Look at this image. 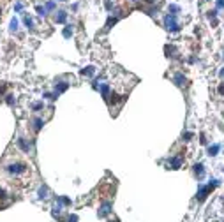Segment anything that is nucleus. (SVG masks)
<instances>
[{
  "mask_svg": "<svg viewBox=\"0 0 224 222\" xmlns=\"http://www.w3.org/2000/svg\"><path fill=\"white\" fill-rule=\"evenodd\" d=\"M117 23V18H109L108 23H106V28H111V25H115Z\"/></svg>",
  "mask_w": 224,
  "mask_h": 222,
  "instance_id": "obj_20",
  "label": "nucleus"
},
{
  "mask_svg": "<svg viewBox=\"0 0 224 222\" xmlns=\"http://www.w3.org/2000/svg\"><path fill=\"white\" fill-rule=\"evenodd\" d=\"M217 6L219 7H224V0H217Z\"/></svg>",
  "mask_w": 224,
  "mask_h": 222,
  "instance_id": "obj_27",
  "label": "nucleus"
},
{
  "mask_svg": "<svg viewBox=\"0 0 224 222\" xmlns=\"http://www.w3.org/2000/svg\"><path fill=\"white\" fill-rule=\"evenodd\" d=\"M32 125H34V130H35V132H39V130L43 129L44 122H43V118H39V116H35V118H32Z\"/></svg>",
  "mask_w": 224,
  "mask_h": 222,
  "instance_id": "obj_5",
  "label": "nucleus"
},
{
  "mask_svg": "<svg viewBox=\"0 0 224 222\" xmlns=\"http://www.w3.org/2000/svg\"><path fill=\"white\" fill-rule=\"evenodd\" d=\"M164 25H166V28L171 30V32L180 30V25H178V21H176V14H168V16L164 18Z\"/></svg>",
  "mask_w": 224,
  "mask_h": 222,
  "instance_id": "obj_1",
  "label": "nucleus"
},
{
  "mask_svg": "<svg viewBox=\"0 0 224 222\" xmlns=\"http://www.w3.org/2000/svg\"><path fill=\"white\" fill-rule=\"evenodd\" d=\"M62 203H64V205H71V199H67V197H64V199H62Z\"/></svg>",
  "mask_w": 224,
  "mask_h": 222,
  "instance_id": "obj_25",
  "label": "nucleus"
},
{
  "mask_svg": "<svg viewBox=\"0 0 224 222\" xmlns=\"http://www.w3.org/2000/svg\"><path fill=\"white\" fill-rule=\"evenodd\" d=\"M21 4H20V2H18V4H16V6H14V9H16V11H21Z\"/></svg>",
  "mask_w": 224,
  "mask_h": 222,
  "instance_id": "obj_26",
  "label": "nucleus"
},
{
  "mask_svg": "<svg viewBox=\"0 0 224 222\" xmlns=\"http://www.w3.org/2000/svg\"><path fill=\"white\" fill-rule=\"evenodd\" d=\"M221 150V146L219 145H213V146H210L208 148V155H217V152Z\"/></svg>",
  "mask_w": 224,
  "mask_h": 222,
  "instance_id": "obj_11",
  "label": "nucleus"
},
{
  "mask_svg": "<svg viewBox=\"0 0 224 222\" xmlns=\"http://www.w3.org/2000/svg\"><path fill=\"white\" fill-rule=\"evenodd\" d=\"M194 173H196L198 176H201L203 174V166L201 164H196V166H194Z\"/></svg>",
  "mask_w": 224,
  "mask_h": 222,
  "instance_id": "obj_13",
  "label": "nucleus"
},
{
  "mask_svg": "<svg viewBox=\"0 0 224 222\" xmlns=\"http://www.w3.org/2000/svg\"><path fill=\"white\" fill-rule=\"evenodd\" d=\"M175 83L178 85V87H182V85H185V78L182 76V74H175Z\"/></svg>",
  "mask_w": 224,
  "mask_h": 222,
  "instance_id": "obj_10",
  "label": "nucleus"
},
{
  "mask_svg": "<svg viewBox=\"0 0 224 222\" xmlns=\"http://www.w3.org/2000/svg\"><path fill=\"white\" fill-rule=\"evenodd\" d=\"M16 145L21 148L25 153H28V150H30V145H28L27 141H25V138H18V141H16Z\"/></svg>",
  "mask_w": 224,
  "mask_h": 222,
  "instance_id": "obj_4",
  "label": "nucleus"
},
{
  "mask_svg": "<svg viewBox=\"0 0 224 222\" xmlns=\"http://www.w3.org/2000/svg\"><path fill=\"white\" fill-rule=\"evenodd\" d=\"M101 93H103L104 101H109V87H108V85H104V87H101Z\"/></svg>",
  "mask_w": 224,
  "mask_h": 222,
  "instance_id": "obj_8",
  "label": "nucleus"
},
{
  "mask_svg": "<svg viewBox=\"0 0 224 222\" xmlns=\"http://www.w3.org/2000/svg\"><path fill=\"white\" fill-rule=\"evenodd\" d=\"M4 92H6V85H2V87H0V95H2Z\"/></svg>",
  "mask_w": 224,
  "mask_h": 222,
  "instance_id": "obj_28",
  "label": "nucleus"
},
{
  "mask_svg": "<svg viewBox=\"0 0 224 222\" xmlns=\"http://www.w3.org/2000/svg\"><path fill=\"white\" fill-rule=\"evenodd\" d=\"M62 2H66V0H62Z\"/></svg>",
  "mask_w": 224,
  "mask_h": 222,
  "instance_id": "obj_31",
  "label": "nucleus"
},
{
  "mask_svg": "<svg viewBox=\"0 0 224 222\" xmlns=\"http://www.w3.org/2000/svg\"><path fill=\"white\" fill-rule=\"evenodd\" d=\"M147 4H155V0H145Z\"/></svg>",
  "mask_w": 224,
  "mask_h": 222,
  "instance_id": "obj_29",
  "label": "nucleus"
},
{
  "mask_svg": "<svg viewBox=\"0 0 224 222\" xmlns=\"http://www.w3.org/2000/svg\"><path fill=\"white\" fill-rule=\"evenodd\" d=\"M23 21H25V25H27V27L28 28H30V30H32V20H30V18H28V16H25V18H23Z\"/></svg>",
  "mask_w": 224,
  "mask_h": 222,
  "instance_id": "obj_17",
  "label": "nucleus"
},
{
  "mask_svg": "<svg viewBox=\"0 0 224 222\" xmlns=\"http://www.w3.org/2000/svg\"><path fill=\"white\" fill-rule=\"evenodd\" d=\"M72 35V28L71 27H66L64 28V37H71Z\"/></svg>",
  "mask_w": 224,
  "mask_h": 222,
  "instance_id": "obj_15",
  "label": "nucleus"
},
{
  "mask_svg": "<svg viewBox=\"0 0 224 222\" xmlns=\"http://www.w3.org/2000/svg\"><path fill=\"white\" fill-rule=\"evenodd\" d=\"M6 169L11 174H21V173H25V171L28 169V166L27 164H23V162H14V164H9Z\"/></svg>",
  "mask_w": 224,
  "mask_h": 222,
  "instance_id": "obj_2",
  "label": "nucleus"
},
{
  "mask_svg": "<svg viewBox=\"0 0 224 222\" xmlns=\"http://www.w3.org/2000/svg\"><path fill=\"white\" fill-rule=\"evenodd\" d=\"M219 93H221V95H224V83H221V87H219Z\"/></svg>",
  "mask_w": 224,
  "mask_h": 222,
  "instance_id": "obj_23",
  "label": "nucleus"
},
{
  "mask_svg": "<svg viewBox=\"0 0 224 222\" xmlns=\"http://www.w3.org/2000/svg\"><path fill=\"white\" fill-rule=\"evenodd\" d=\"M43 108H44V104H43V102H35V104L32 106L34 111H39V109H43Z\"/></svg>",
  "mask_w": 224,
  "mask_h": 222,
  "instance_id": "obj_18",
  "label": "nucleus"
},
{
  "mask_svg": "<svg viewBox=\"0 0 224 222\" xmlns=\"http://www.w3.org/2000/svg\"><path fill=\"white\" fill-rule=\"evenodd\" d=\"M35 11H37V14H41V16H44V14H46V9H44V7H41V6L35 7Z\"/></svg>",
  "mask_w": 224,
  "mask_h": 222,
  "instance_id": "obj_21",
  "label": "nucleus"
},
{
  "mask_svg": "<svg viewBox=\"0 0 224 222\" xmlns=\"http://www.w3.org/2000/svg\"><path fill=\"white\" fill-rule=\"evenodd\" d=\"M69 222H78V217L76 215H71V217H69Z\"/></svg>",
  "mask_w": 224,
  "mask_h": 222,
  "instance_id": "obj_24",
  "label": "nucleus"
},
{
  "mask_svg": "<svg viewBox=\"0 0 224 222\" xmlns=\"http://www.w3.org/2000/svg\"><path fill=\"white\" fill-rule=\"evenodd\" d=\"M182 164V157H173L171 159V169H178Z\"/></svg>",
  "mask_w": 224,
  "mask_h": 222,
  "instance_id": "obj_7",
  "label": "nucleus"
},
{
  "mask_svg": "<svg viewBox=\"0 0 224 222\" xmlns=\"http://www.w3.org/2000/svg\"><path fill=\"white\" fill-rule=\"evenodd\" d=\"M217 185V180H213V183H210V185H207V187H203V189H199V192H198V199L199 201H203L205 197H207V194H210L212 192V189Z\"/></svg>",
  "mask_w": 224,
  "mask_h": 222,
  "instance_id": "obj_3",
  "label": "nucleus"
},
{
  "mask_svg": "<svg viewBox=\"0 0 224 222\" xmlns=\"http://www.w3.org/2000/svg\"><path fill=\"white\" fill-rule=\"evenodd\" d=\"M16 30H18V20L12 18L11 20V32H16Z\"/></svg>",
  "mask_w": 224,
  "mask_h": 222,
  "instance_id": "obj_14",
  "label": "nucleus"
},
{
  "mask_svg": "<svg viewBox=\"0 0 224 222\" xmlns=\"http://www.w3.org/2000/svg\"><path fill=\"white\" fill-rule=\"evenodd\" d=\"M46 9H55V2H48V4H46Z\"/></svg>",
  "mask_w": 224,
  "mask_h": 222,
  "instance_id": "obj_22",
  "label": "nucleus"
},
{
  "mask_svg": "<svg viewBox=\"0 0 224 222\" xmlns=\"http://www.w3.org/2000/svg\"><path fill=\"white\" fill-rule=\"evenodd\" d=\"M0 16H2V7H0Z\"/></svg>",
  "mask_w": 224,
  "mask_h": 222,
  "instance_id": "obj_30",
  "label": "nucleus"
},
{
  "mask_svg": "<svg viewBox=\"0 0 224 222\" xmlns=\"http://www.w3.org/2000/svg\"><path fill=\"white\" fill-rule=\"evenodd\" d=\"M67 20V12L66 11H58V14L55 16V21L57 23H64Z\"/></svg>",
  "mask_w": 224,
  "mask_h": 222,
  "instance_id": "obj_6",
  "label": "nucleus"
},
{
  "mask_svg": "<svg viewBox=\"0 0 224 222\" xmlns=\"http://www.w3.org/2000/svg\"><path fill=\"white\" fill-rule=\"evenodd\" d=\"M6 102L9 104V106H12V104H14V95H11V93L6 95Z\"/></svg>",
  "mask_w": 224,
  "mask_h": 222,
  "instance_id": "obj_16",
  "label": "nucleus"
},
{
  "mask_svg": "<svg viewBox=\"0 0 224 222\" xmlns=\"http://www.w3.org/2000/svg\"><path fill=\"white\" fill-rule=\"evenodd\" d=\"M92 74H94V67L92 65H88V67L81 69V76H92Z\"/></svg>",
  "mask_w": 224,
  "mask_h": 222,
  "instance_id": "obj_9",
  "label": "nucleus"
},
{
  "mask_svg": "<svg viewBox=\"0 0 224 222\" xmlns=\"http://www.w3.org/2000/svg\"><path fill=\"white\" fill-rule=\"evenodd\" d=\"M67 87H69L67 83H60V85H57V87H55V90H57V93H60V92H66Z\"/></svg>",
  "mask_w": 224,
  "mask_h": 222,
  "instance_id": "obj_12",
  "label": "nucleus"
},
{
  "mask_svg": "<svg viewBox=\"0 0 224 222\" xmlns=\"http://www.w3.org/2000/svg\"><path fill=\"white\" fill-rule=\"evenodd\" d=\"M46 192H48V189H46V187H41V190H39V197H46Z\"/></svg>",
  "mask_w": 224,
  "mask_h": 222,
  "instance_id": "obj_19",
  "label": "nucleus"
}]
</instances>
